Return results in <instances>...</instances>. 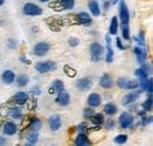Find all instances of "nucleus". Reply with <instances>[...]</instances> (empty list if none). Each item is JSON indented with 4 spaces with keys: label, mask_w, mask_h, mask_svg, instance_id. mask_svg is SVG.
Here are the masks:
<instances>
[{
    "label": "nucleus",
    "mask_w": 153,
    "mask_h": 146,
    "mask_svg": "<svg viewBox=\"0 0 153 146\" xmlns=\"http://www.w3.org/2000/svg\"><path fill=\"white\" fill-rule=\"evenodd\" d=\"M90 53H91V60L93 63H99L104 58L105 47L100 42H92L90 45Z\"/></svg>",
    "instance_id": "1"
},
{
    "label": "nucleus",
    "mask_w": 153,
    "mask_h": 146,
    "mask_svg": "<svg viewBox=\"0 0 153 146\" xmlns=\"http://www.w3.org/2000/svg\"><path fill=\"white\" fill-rule=\"evenodd\" d=\"M119 20H120V26H130V11L128 6L124 0H120L119 2Z\"/></svg>",
    "instance_id": "2"
},
{
    "label": "nucleus",
    "mask_w": 153,
    "mask_h": 146,
    "mask_svg": "<svg viewBox=\"0 0 153 146\" xmlns=\"http://www.w3.org/2000/svg\"><path fill=\"white\" fill-rule=\"evenodd\" d=\"M117 85H118V87L121 89V90L131 91V90H135V89L139 87V81H138V80H133V79L125 78V77H120V78H118V80H117Z\"/></svg>",
    "instance_id": "3"
},
{
    "label": "nucleus",
    "mask_w": 153,
    "mask_h": 146,
    "mask_svg": "<svg viewBox=\"0 0 153 146\" xmlns=\"http://www.w3.org/2000/svg\"><path fill=\"white\" fill-rule=\"evenodd\" d=\"M22 12L28 17H39L42 14V8L34 2H26L22 6Z\"/></svg>",
    "instance_id": "4"
},
{
    "label": "nucleus",
    "mask_w": 153,
    "mask_h": 146,
    "mask_svg": "<svg viewBox=\"0 0 153 146\" xmlns=\"http://www.w3.org/2000/svg\"><path fill=\"white\" fill-rule=\"evenodd\" d=\"M134 124V117L132 115V113L130 112H121L119 115V126L123 130H128L132 128Z\"/></svg>",
    "instance_id": "5"
},
{
    "label": "nucleus",
    "mask_w": 153,
    "mask_h": 146,
    "mask_svg": "<svg viewBox=\"0 0 153 146\" xmlns=\"http://www.w3.org/2000/svg\"><path fill=\"white\" fill-rule=\"evenodd\" d=\"M141 92L143 91H141L139 87H138V89H135V90H131V92L126 93V94L123 97V99H121V104H123L124 106H128V105L134 104V103L139 99V97H140Z\"/></svg>",
    "instance_id": "6"
},
{
    "label": "nucleus",
    "mask_w": 153,
    "mask_h": 146,
    "mask_svg": "<svg viewBox=\"0 0 153 146\" xmlns=\"http://www.w3.org/2000/svg\"><path fill=\"white\" fill-rule=\"evenodd\" d=\"M36 70L39 73H48L57 70V63L54 61H39L36 64Z\"/></svg>",
    "instance_id": "7"
},
{
    "label": "nucleus",
    "mask_w": 153,
    "mask_h": 146,
    "mask_svg": "<svg viewBox=\"0 0 153 146\" xmlns=\"http://www.w3.org/2000/svg\"><path fill=\"white\" fill-rule=\"evenodd\" d=\"M93 86V80L92 78L90 77H85V78H80L78 79L76 83V87L79 90V91H82V92H86V91H90Z\"/></svg>",
    "instance_id": "8"
},
{
    "label": "nucleus",
    "mask_w": 153,
    "mask_h": 146,
    "mask_svg": "<svg viewBox=\"0 0 153 146\" xmlns=\"http://www.w3.org/2000/svg\"><path fill=\"white\" fill-rule=\"evenodd\" d=\"M105 40H106V48H105L104 58H105L107 64H112L113 60H114V52H113V48L111 46V36L107 34L105 36Z\"/></svg>",
    "instance_id": "9"
},
{
    "label": "nucleus",
    "mask_w": 153,
    "mask_h": 146,
    "mask_svg": "<svg viewBox=\"0 0 153 146\" xmlns=\"http://www.w3.org/2000/svg\"><path fill=\"white\" fill-rule=\"evenodd\" d=\"M50 51V44L46 41H40L37 42L33 47V53L37 57H44L45 54H47Z\"/></svg>",
    "instance_id": "10"
},
{
    "label": "nucleus",
    "mask_w": 153,
    "mask_h": 146,
    "mask_svg": "<svg viewBox=\"0 0 153 146\" xmlns=\"http://www.w3.org/2000/svg\"><path fill=\"white\" fill-rule=\"evenodd\" d=\"M147 52L149 50L146 48V46L141 47V46H137L133 48V53L135 54V58H137V61L141 65L144 64L146 60H147Z\"/></svg>",
    "instance_id": "11"
},
{
    "label": "nucleus",
    "mask_w": 153,
    "mask_h": 146,
    "mask_svg": "<svg viewBox=\"0 0 153 146\" xmlns=\"http://www.w3.org/2000/svg\"><path fill=\"white\" fill-rule=\"evenodd\" d=\"M56 103H57L58 105H60V106H67V105H70V103H71V95H70V93L66 91L65 89L62 91H60L58 93L57 98H56Z\"/></svg>",
    "instance_id": "12"
},
{
    "label": "nucleus",
    "mask_w": 153,
    "mask_h": 146,
    "mask_svg": "<svg viewBox=\"0 0 153 146\" xmlns=\"http://www.w3.org/2000/svg\"><path fill=\"white\" fill-rule=\"evenodd\" d=\"M101 103H102V98H101V95L99 93L92 92V93L88 94V97H87V105L90 107H93V109L94 107H99L101 105Z\"/></svg>",
    "instance_id": "13"
},
{
    "label": "nucleus",
    "mask_w": 153,
    "mask_h": 146,
    "mask_svg": "<svg viewBox=\"0 0 153 146\" xmlns=\"http://www.w3.org/2000/svg\"><path fill=\"white\" fill-rule=\"evenodd\" d=\"M99 85H100L102 89H105V90L112 89L113 85H114V81H113L112 75H110L108 73L102 74V75L100 77V79H99Z\"/></svg>",
    "instance_id": "14"
},
{
    "label": "nucleus",
    "mask_w": 153,
    "mask_h": 146,
    "mask_svg": "<svg viewBox=\"0 0 153 146\" xmlns=\"http://www.w3.org/2000/svg\"><path fill=\"white\" fill-rule=\"evenodd\" d=\"M76 24L90 26V25H92V18L87 12H80L76 16Z\"/></svg>",
    "instance_id": "15"
},
{
    "label": "nucleus",
    "mask_w": 153,
    "mask_h": 146,
    "mask_svg": "<svg viewBox=\"0 0 153 146\" xmlns=\"http://www.w3.org/2000/svg\"><path fill=\"white\" fill-rule=\"evenodd\" d=\"M2 133L4 136H14L17 132H18V126L16 123L13 121H6L4 125H2Z\"/></svg>",
    "instance_id": "16"
},
{
    "label": "nucleus",
    "mask_w": 153,
    "mask_h": 146,
    "mask_svg": "<svg viewBox=\"0 0 153 146\" xmlns=\"http://www.w3.org/2000/svg\"><path fill=\"white\" fill-rule=\"evenodd\" d=\"M61 125H62V120H61V118L59 115H57V114L51 115L48 118V126H50V128L52 131H54V132L59 131L61 128Z\"/></svg>",
    "instance_id": "17"
},
{
    "label": "nucleus",
    "mask_w": 153,
    "mask_h": 146,
    "mask_svg": "<svg viewBox=\"0 0 153 146\" xmlns=\"http://www.w3.org/2000/svg\"><path fill=\"white\" fill-rule=\"evenodd\" d=\"M92 144V142L90 140L88 136L84 132H80L74 139V145L76 146H88Z\"/></svg>",
    "instance_id": "18"
},
{
    "label": "nucleus",
    "mask_w": 153,
    "mask_h": 146,
    "mask_svg": "<svg viewBox=\"0 0 153 146\" xmlns=\"http://www.w3.org/2000/svg\"><path fill=\"white\" fill-rule=\"evenodd\" d=\"M1 80L5 85H11L14 83L16 80V73L13 72L12 70H6L4 71L2 74H1Z\"/></svg>",
    "instance_id": "19"
},
{
    "label": "nucleus",
    "mask_w": 153,
    "mask_h": 146,
    "mask_svg": "<svg viewBox=\"0 0 153 146\" xmlns=\"http://www.w3.org/2000/svg\"><path fill=\"white\" fill-rule=\"evenodd\" d=\"M53 5L59 6L58 10H73L76 5V0H59L54 4H50V6H53Z\"/></svg>",
    "instance_id": "20"
},
{
    "label": "nucleus",
    "mask_w": 153,
    "mask_h": 146,
    "mask_svg": "<svg viewBox=\"0 0 153 146\" xmlns=\"http://www.w3.org/2000/svg\"><path fill=\"white\" fill-rule=\"evenodd\" d=\"M28 100H30L28 94H27L26 92H22V91L17 92V93L14 94V97H13V101H14L17 105H25V104H27Z\"/></svg>",
    "instance_id": "21"
},
{
    "label": "nucleus",
    "mask_w": 153,
    "mask_h": 146,
    "mask_svg": "<svg viewBox=\"0 0 153 146\" xmlns=\"http://www.w3.org/2000/svg\"><path fill=\"white\" fill-rule=\"evenodd\" d=\"M87 6H88V10H90V12H91L92 16L99 17L101 14V8H100L99 2L97 0H90L88 4H87Z\"/></svg>",
    "instance_id": "22"
},
{
    "label": "nucleus",
    "mask_w": 153,
    "mask_h": 146,
    "mask_svg": "<svg viewBox=\"0 0 153 146\" xmlns=\"http://www.w3.org/2000/svg\"><path fill=\"white\" fill-rule=\"evenodd\" d=\"M90 120H91V123H92L93 125H96L97 127H100V126L104 125V123H105V115H104L102 113H94V114L90 118Z\"/></svg>",
    "instance_id": "23"
},
{
    "label": "nucleus",
    "mask_w": 153,
    "mask_h": 146,
    "mask_svg": "<svg viewBox=\"0 0 153 146\" xmlns=\"http://www.w3.org/2000/svg\"><path fill=\"white\" fill-rule=\"evenodd\" d=\"M27 144L26 145H36L39 140V133L38 131H30L26 136Z\"/></svg>",
    "instance_id": "24"
},
{
    "label": "nucleus",
    "mask_w": 153,
    "mask_h": 146,
    "mask_svg": "<svg viewBox=\"0 0 153 146\" xmlns=\"http://www.w3.org/2000/svg\"><path fill=\"white\" fill-rule=\"evenodd\" d=\"M108 31H110V36H117L118 34V31H119V19L117 17H113L111 19V22H110V27H108Z\"/></svg>",
    "instance_id": "25"
},
{
    "label": "nucleus",
    "mask_w": 153,
    "mask_h": 146,
    "mask_svg": "<svg viewBox=\"0 0 153 146\" xmlns=\"http://www.w3.org/2000/svg\"><path fill=\"white\" fill-rule=\"evenodd\" d=\"M117 112H118V107L113 103H107V104L104 105V113L105 114L112 117V115H114Z\"/></svg>",
    "instance_id": "26"
},
{
    "label": "nucleus",
    "mask_w": 153,
    "mask_h": 146,
    "mask_svg": "<svg viewBox=\"0 0 153 146\" xmlns=\"http://www.w3.org/2000/svg\"><path fill=\"white\" fill-rule=\"evenodd\" d=\"M14 81L17 83V85H18L19 87H25V86L28 84L30 78H28V75H27V74H20V75H18V77L16 78V80H14Z\"/></svg>",
    "instance_id": "27"
},
{
    "label": "nucleus",
    "mask_w": 153,
    "mask_h": 146,
    "mask_svg": "<svg viewBox=\"0 0 153 146\" xmlns=\"http://www.w3.org/2000/svg\"><path fill=\"white\" fill-rule=\"evenodd\" d=\"M141 109L145 110L146 112H151L153 109V98L152 94H149V97L146 98V100L141 104Z\"/></svg>",
    "instance_id": "28"
},
{
    "label": "nucleus",
    "mask_w": 153,
    "mask_h": 146,
    "mask_svg": "<svg viewBox=\"0 0 153 146\" xmlns=\"http://www.w3.org/2000/svg\"><path fill=\"white\" fill-rule=\"evenodd\" d=\"M8 114H10L13 119H20V118H22V111H21V109L18 107V106L11 107V109L8 110Z\"/></svg>",
    "instance_id": "29"
},
{
    "label": "nucleus",
    "mask_w": 153,
    "mask_h": 146,
    "mask_svg": "<svg viewBox=\"0 0 153 146\" xmlns=\"http://www.w3.org/2000/svg\"><path fill=\"white\" fill-rule=\"evenodd\" d=\"M41 128V121L39 120L38 118H32L30 124H28V130L30 131H38Z\"/></svg>",
    "instance_id": "30"
},
{
    "label": "nucleus",
    "mask_w": 153,
    "mask_h": 146,
    "mask_svg": "<svg viewBox=\"0 0 153 146\" xmlns=\"http://www.w3.org/2000/svg\"><path fill=\"white\" fill-rule=\"evenodd\" d=\"M133 39L135 40V41H137L138 46H141V47L146 46V40H145V32H144V31H140V32H139V34H138L137 36H134Z\"/></svg>",
    "instance_id": "31"
},
{
    "label": "nucleus",
    "mask_w": 153,
    "mask_h": 146,
    "mask_svg": "<svg viewBox=\"0 0 153 146\" xmlns=\"http://www.w3.org/2000/svg\"><path fill=\"white\" fill-rule=\"evenodd\" d=\"M52 87L54 89V92H56V93H59V92L62 91V90L65 89V85H64V83H62L60 79H56V80L52 81Z\"/></svg>",
    "instance_id": "32"
},
{
    "label": "nucleus",
    "mask_w": 153,
    "mask_h": 146,
    "mask_svg": "<svg viewBox=\"0 0 153 146\" xmlns=\"http://www.w3.org/2000/svg\"><path fill=\"white\" fill-rule=\"evenodd\" d=\"M134 75H135V77L138 78V80H139V79H147L150 74L146 72V71H145L143 67H139V69H137V70H135Z\"/></svg>",
    "instance_id": "33"
},
{
    "label": "nucleus",
    "mask_w": 153,
    "mask_h": 146,
    "mask_svg": "<svg viewBox=\"0 0 153 146\" xmlns=\"http://www.w3.org/2000/svg\"><path fill=\"white\" fill-rule=\"evenodd\" d=\"M127 139H128L127 134H118V136L114 137V143L118 144V145H123V144H125L127 142Z\"/></svg>",
    "instance_id": "34"
},
{
    "label": "nucleus",
    "mask_w": 153,
    "mask_h": 146,
    "mask_svg": "<svg viewBox=\"0 0 153 146\" xmlns=\"http://www.w3.org/2000/svg\"><path fill=\"white\" fill-rule=\"evenodd\" d=\"M121 34L123 39L131 41V33H130V26H121Z\"/></svg>",
    "instance_id": "35"
},
{
    "label": "nucleus",
    "mask_w": 153,
    "mask_h": 146,
    "mask_svg": "<svg viewBox=\"0 0 153 146\" xmlns=\"http://www.w3.org/2000/svg\"><path fill=\"white\" fill-rule=\"evenodd\" d=\"M96 112H94V110H93V107H86V109H84V112H82V115H84V118L85 119H90L93 114H94Z\"/></svg>",
    "instance_id": "36"
},
{
    "label": "nucleus",
    "mask_w": 153,
    "mask_h": 146,
    "mask_svg": "<svg viewBox=\"0 0 153 146\" xmlns=\"http://www.w3.org/2000/svg\"><path fill=\"white\" fill-rule=\"evenodd\" d=\"M152 117L151 115H149L147 117V114L146 115H144V117H141V120H140V125H143V126H147V125H150L151 123H152Z\"/></svg>",
    "instance_id": "37"
},
{
    "label": "nucleus",
    "mask_w": 153,
    "mask_h": 146,
    "mask_svg": "<svg viewBox=\"0 0 153 146\" xmlns=\"http://www.w3.org/2000/svg\"><path fill=\"white\" fill-rule=\"evenodd\" d=\"M80 44V40L76 38V36H70L68 38V45L71 46V47H76Z\"/></svg>",
    "instance_id": "38"
},
{
    "label": "nucleus",
    "mask_w": 153,
    "mask_h": 146,
    "mask_svg": "<svg viewBox=\"0 0 153 146\" xmlns=\"http://www.w3.org/2000/svg\"><path fill=\"white\" fill-rule=\"evenodd\" d=\"M104 125H105V128H106V130H113L115 126V123L113 119H107V120H105Z\"/></svg>",
    "instance_id": "39"
},
{
    "label": "nucleus",
    "mask_w": 153,
    "mask_h": 146,
    "mask_svg": "<svg viewBox=\"0 0 153 146\" xmlns=\"http://www.w3.org/2000/svg\"><path fill=\"white\" fill-rule=\"evenodd\" d=\"M145 92H147L149 94H152L153 92V80L152 78H150V77L147 79V85H146V91Z\"/></svg>",
    "instance_id": "40"
},
{
    "label": "nucleus",
    "mask_w": 153,
    "mask_h": 146,
    "mask_svg": "<svg viewBox=\"0 0 153 146\" xmlns=\"http://www.w3.org/2000/svg\"><path fill=\"white\" fill-rule=\"evenodd\" d=\"M115 45H117V47H118L120 51H124V50H126V46L123 44V41H121V38H119V36H117V38H115Z\"/></svg>",
    "instance_id": "41"
},
{
    "label": "nucleus",
    "mask_w": 153,
    "mask_h": 146,
    "mask_svg": "<svg viewBox=\"0 0 153 146\" xmlns=\"http://www.w3.org/2000/svg\"><path fill=\"white\" fill-rule=\"evenodd\" d=\"M17 46H18V44H17V40H16V39H10V40L7 41V47H8V48L16 50Z\"/></svg>",
    "instance_id": "42"
},
{
    "label": "nucleus",
    "mask_w": 153,
    "mask_h": 146,
    "mask_svg": "<svg viewBox=\"0 0 153 146\" xmlns=\"http://www.w3.org/2000/svg\"><path fill=\"white\" fill-rule=\"evenodd\" d=\"M65 73H66L68 77H76V71L74 70V69H71V67L66 66V67H65Z\"/></svg>",
    "instance_id": "43"
},
{
    "label": "nucleus",
    "mask_w": 153,
    "mask_h": 146,
    "mask_svg": "<svg viewBox=\"0 0 153 146\" xmlns=\"http://www.w3.org/2000/svg\"><path fill=\"white\" fill-rule=\"evenodd\" d=\"M31 93L33 94V95H36V97H38L41 94V89L39 87V86H33L32 89H31Z\"/></svg>",
    "instance_id": "44"
},
{
    "label": "nucleus",
    "mask_w": 153,
    "mask_h": 146,
    "mask_svg": "<svg viewBox=\"0 0 153 146\" xmlns=\"http://www.w3.org/2000/svg\"><path fill=\"white\" fill-rule=\"evenodd\" d=\"M76 130H79L80 132H85V131L88 130V126H87L86 123H81V124H79V125L76 126Z\"/></svg>",
    "instance_id": "45"
},
{
    "label": "nucleus",
    "mask_w": 153,
    "mask_h": 146,
    "mask_svg": "<svg viewBox=\"0 0 153 146\" xmlns=\"http://www.w3.org/2000/svg\"><path fill=\"white\" fill-rule=\"evenodd\" d=\"M20 61L24 63V64H26V65H30V64H31V61H30L25 55H21V57H20Z\"/></svg>",
    "instance_id": "46"
},
{
    "label": "nucleus",
    "mask_w": 153,
    "mask_h": 146,
    "mask_svg": "<svg viewBox=\"0 0 153 146\" xmlns=\"http://www.w3.org/2000/svg\"><path fill=\"white\" fill-rule=\"evenodd\" d=\"M7 144V140H6V138L4 137V136H0V146H4Z\"/></svg>",
    "instance_id": "47"
},
{
    "label": "nucleus",
    "mask_w": 153,
    "mask_h": 146,
    "mask_svg": "<svg viewBox=\"0 0 153 146\" xmlns=\"http://www.w3.org/2000/svg\"><path fill=\"white\" fill-rule=\"evenodd\" d=\"M146 114H147V112H146L145 110H141V111L138 112V117H144V115H146Z\"/></svg>",
    "instance_id": "48"
},
{
    "label": "nucleus",
    "mask_w": 153,
    "mask_h": 146,
    "mask_svg": "<svg viewBox=\"0 0 153 146\" xmlns=\"http://www.w3.org/2000/svg\"><path fill=\"white\" fill-rule=\"evenodd\" d=\"M110 7H111L110 2H108V1H105V4H104V10H105V11H107Z\"/></svg>",
    "instance_id": "49"
},
{
    "label": "nucleus",
    "mask_w": 153,
    "mask_h": 146,
    "mask_svg": "<svg viewBox=\"0 0 153 146\" xmlns=\"http://www.w3.org/2000/svg\"><path fill=\"white\" fill-rule=\"evenodd\" d=\"M119 1H120V0H110L108 2H110V5H111V6H115V5H117Z\"/></svg>",
    "instance_id": "50"
},
{
    "label": "nucleus",
    "mask_w": 153,
    "mask_h": 146,
    "mask_svg": "<svg viewBox=\"0 0 153 146\" xmlns=\"http://www.w3.org/2000/svg\"><path fill=\"white\" fill-rule=\"evenodd\" d=\"M48 93H50V94H53V93H56V92H54V89H53L52 86L50 87V90H48Z\"/></svg>",
    "instance_id": "51"
},
{
    "label": "nucleus",
    "mask_w": 153,
    "mask_h": 146,
    "mask_svg": "<svg viewBox=\"0 0 153 146\" xmlns=\"http://www.w3.org/2000/svg\"><path fill=\"white\" fill-rule=\"evenodd\" d=\"M40 2H48V1H51V0H39Z\"/></svg>",
    "instance_id": "52"
},
{
    "label": "nucleus",
    "mask_w": 153,
    "mask_h": 146,
    "mask_svg": "<svg viewBox=\"0 0 153 146\" xmlns=\"http://www.w3.org/2000/svg\"><path fill=\"white\" fill-rule=\"evenodd\" d=\"M4 2H5V0H0V6H2V5H4Z\"/></svg>",
    "instance_id": "53"
}]
</instances>
